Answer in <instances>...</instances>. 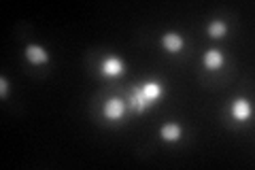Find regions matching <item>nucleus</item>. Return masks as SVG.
<instances>
[{"label":"nucleus","instance_id":"obj_1","mask_svg":"<svg viewBox=\"0 0 255 170\" xmlns=\"http://www.w3.org/2000/svg\"><path fill=\"white\" fill-rule=\"evenodd\" d=\"M104 115L109 119H119L124 115V102L117 100V98H111V100L104 104Z\"/></svg>","mask_w":255,"mask_h":170},{"label":"nucleus","instance_id":"obj_2","mask_svg":"<svg viewBox=\"0 0 255 170\" xmlns=\"http://www.w3.org/2000/svg\"><path fill=\"white\" fill-rule=\"evenodd\" d=\"M122 70H124V64L117 58H106L102 62V73L106 77H117V75H122Z\"/></svg>","mask_w":255,"mask_h":170},{"label":"nucleus","instance_id":"obj_7","mask_svg":"<svg viewBox=\"0 0 255 170\" xmlns=\"http://www.w3.org/2000/svg\"><path fill=\"white\" fill-rule=\"evenodd\" d=\"M162 138H164V140H170V143H172V140H179L181 138V128L179 126H176V124H168V126H164V128H162Z\"/></svg>","mask_w":255,"mask_h":170},{"label":"nucleus","instance_id":"obj_6","mask_svg":"<svg viewBox=\"0 0 255 170\" xmlns=\"http://www.w3.org/2000/svg\"><path fill=\"white\" fill-rule=\"evenodd\" d=\"M140 89H143V94H145V96H147L151 102H153V100H158V98L162 96V91H164V87H162L160 83H155V81H149V83H145Z\"/></svg>","mask_w":255,"mask_h":170},{"label":"nucleus","instance_id":"obj_8","mask_svg":"<svg viewBox=\"0 0 255 170\" xmlns=\"http://www.w3.org/2000/svg\"><path fill=\"white\" fill-rule=\"evenodd\" d=\"M204 64H207V68H219L223 64V55L221 51H217V49H211L204 55Z\"/></svg>","mask_w":255,"mask_h":170},{"label":"nucleus","instance_id":"obj_11","mask_svg":"<svg viewBox=\"0 0 255 170\" xmlns=\"http://www.w3.org/2000/svg\"><path fill=\"white\" fill-rule=\"evenodd\" d=\"M0 85H2V96H6V87H9V83H6V79L0 81Z\"/></svg>","mask_w":255,"mask_h":170},{"label":"nucleus","instance_id":"obj_5","mask_svg":"<svg viewBox=\"0 0 255 170\" xmlns=\"http://www.w3.org/2000/svg\"><path fill=\"white\" fill-rule=\"evenodd\" d=\"M26 55H28V60L34 62V64H42V62H47V51L42 47L39 45H30L26 49Z\"/></svg>","mask_w":255,"mask_h":170},{"label":"nucleus","instance_id":"obj_3","mask_svg":"<svg viewBox=\"0 0 255 170\" xmlns=\"http://www.w3.org/2000/svg\"><path fill=\"white\" fill-rule=\"evenodd\" d=\"M232 113L238 122H245V119H249V115H251V106L247 100H236L232 106Z\"/></svg>","mask_w":255,"mask_h":170},{"label":"nucleus","instance_id":"obj_10","mask_svg":"<svg viewBox=\"0 0 255 170\" xmlns=\"http://www.w3.org/2000/svg\"><path fill=\"white\" fill-rule=\"evenodd\" d=\"M209 32H211V37H223L225 34V24L223 21H212V24L209 26Z\"/></svg>","mask_w":255,"mask_h":170},{"label":"nucleus","instance_id":"obj_4","mask_svg":"<svg viewBox=\"0 0 255 170\" xmlns=\"http://www.w3.org/2000/svg\"><path fill=\"white\" fill-rule=\"evenodd\" d=\"M149 104H151V100H149V98L143 94V89H136L132 94V98H130V106L134 111H145Z\"/></svg>","mask_w":255,"mask_h":170},{"label":"nucleus","instance_id":"obj_9","mask_svg":"<svg viewBox=\"0 0 255 170\" xmlns=\"http://www.w3.org/2000/svg\"><path fill=\"white\" fill-rule=\"evenodd\" d=\"M164 47L168 49V51H181V47H183V39L179 37V34H174V32H170L164 37Z\"/></svg>","mask_w":255,"mask_h":170}]
</instances>
